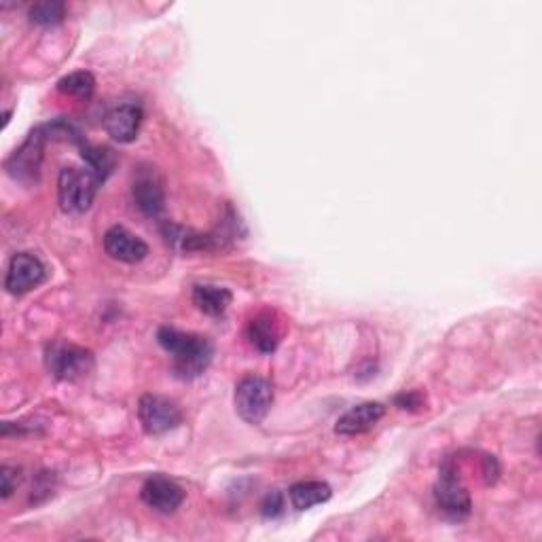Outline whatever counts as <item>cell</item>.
Instances as JSON below:
<instances>
[{"label":"cell","instance_id":"6da1fadb","mask_svg":"<svg viewBox=\"0 0 542 542\" xmlns=\"http://www.w3.org/2000/svg\"><path fill=\"white\" fill-rule=\"evenodd\" d=\"M159 346L172 354L174 375L178 379L200 377L212 363L214 348L206 337L178 331L172 327H161L157 331Z\"/></svg>","mask_w":542,"mask_h":542},{"label":"cell","instance_id":"7a4b0ae2","mask_svg":"<svg viewBox=\"0 0 542 542\" xmlns=\"http://www.w3.org/2000/svg\"><path fill=\"white\" fill-rule=\"evenodd\" d=\"M102 185V180L85 168H62L58 178V197L60 206L68 214H83L92 208L96 193Z\"/></svg>","mask_w":542,"mask_h":542},{"label":"cell","instance_id":"3957f363","mask_svg":"<svg viewBox=\"0 0 542 542\" xmlns=\"http://www.w3.org/2000/svg\"><path fill=\"white\" fill-rule=\"evenodd\" d=\"M435 500L439 511L454 521L466 519L473 511L471 494H468L466 485L460 479L458 468L451 458L445 460V464L441 466L439 481L435 485Z\"/></svg>","mask_w":542,"mask_h":542},{"label":"cell","instance_id":"277c9868","mask_svg":"<svg viewBox=\"0 0 542 542\" xmlns=\"http://www.w3.org/2000/svg\"><path fill=\"white\" fill-rule=\"evenodd\" d=\"M236 411L240 418L252 426H259L274 405V386L265 377L248 375L236 386Z\"/></svg>","mask_w":542,"mask_h":542},{"label":"cell","instance_id":"5b68a950","mask_svg":"<svg viewBox=\"0 0 542 542\" xmlns=\"http://www.w3.org/2000/svg\"><path fill=\"white\" fill-rule=\"evenodd\" d=\"M45 365L53 377L75 382L94 369V354L68 341H53L45 352Z\"/></svg>","mask_w":542,"mask_h":542},{"label":"cell","instance_id":"8992f818","mask_svg":"<svg viewBox=\"0 0 542 542\" xmlns=\"http://www.w3.org/2000/svg\"><path fill=\"white\" fill-rule=\"evenodd\" d=\"M45 142H49L45 128L39 125L34 128L20 149H15L9 159L5 161L7 174L17 180V183L32 185L41 176V164H43V149Z\"/></svg>","mask_w":542,"mask_h":542},{"label":"cell","instance_id":"52a82bcc","mask_svg":"<svg viewBox=\"0 0 542 542\" xmlns=\"http://www.w3.org/2000/svg\"><path fill=\"white\" fill-rule=\"evenodd\" d=\"M138 420L147 435L159 437L178 428L180 422H183V413H180L178 405L166 399V396L144 394L138 403Z\"/></svg>","mask_w":542,"mask_h":542},{"label":"cell","instance_id":"ba28073f","mask_svg":"<svg viewBox=\"0 0 542 542\" xmlns=\"http://www.w3.org/2000/svg\"><path fill=\"white\" fill-rule=\"evenodd\" d=\"M45 278L47 271L39 257L30 255V252H17L9 261L5 288L11 295H26L34 291V288H39Z\"/></svg>","mask_w":542,"mask_h":542},{"label":"cell","instance_id":"9c48e42d","mask_svg":"<svg viewBox=\"0 0 542 542\" xmlns=\"http://www.w3.org/2000/svg\"><path fill=\"white\" fill-rule=\"evenodd\" d=\"M132 197L138 210L147 216H157L161 210H164L166 191H164V180H161L157 168L149 164L138 166V170L134 172Z\"/></svg>","mask_w":542,"mask_h":542},{"label":"cell","instance_id":"30bf717a","mask_svg":"<svg viewBox=\"0 0 542 542\" xmlns=\"http://www.w3.org/2000/svg\"><path fill=\"white\" fill-rule=\"evenodd\" d=\"M142 502L151 507L157 513L164 515H172L180 509V504L185 502V490L180 487L176 481L168 479V477H149L142 485Z\"/></svg>","mask_w":542,"mask_h":542},{"label":"cell","instance_id":"8fae6325","mask_svg":"<svg viewBox=\"0 0 542 542\" xmlns=\"http://www.w3.org/2000/svg\"><path fill=\"white\" fill-rule=\"evenodd\" d=\"M142 119H144V113L140 104L121 102L104 115V130L113 140L121 144H130L138 138Z\"/></svg>","mask_w":542,"mask_h":542},{"label":"cell","instance_id":"7c38bea8","mask_svg":"<svg viewBox=\"0 0 542 542\" xmlns=\"http://www.w3.org/2000/svg\"><path fill=\"white\" fill-rule=\"evenodd\" d=\"M104 250L121 263H140L149 257V246L130 229L115 225L104 233Z\"/></svg>","mask_w":542,"mask_h":542},{"label":"cell","instance_id":"4fadbf2b","mask_svg":"<svg viewBox=\"0 0 542 542\" xmlns=\"http://www.w3.org/2000/svg\"><path fill=\"white\" fill-rule=\"evenodd\" d=\"M386 407L382 403H360L341 415L335 424V432L341 437H356L365 435L375 424L384 418Z\"/></svg>","mask_w":542,"mask_h":542},{"label":"cell","instance_id":"5bb4252c","mask_svg":"<svg viewBox=\"0 0 542 542\" xmlns=\"http://www.w3.org/2000/svg\"><path fill=\"white\" fill-rule=\"evenodd\" d=\"M248 339L263 354H271L282 341V327L274 314H261L248 324Z\"/></svg>","mask_w":542,"mask_h":542},{"label":"cell","instance_id":"9a60e30c","mask_svg":"<svg viewBox=\"0 0 542 542\" xmlns=\"http://www.w3.org/2000/svg\"><path fill=\"white\" fill-rule=\"evenodd\" d=\"M233 301V295L225 286H214V284H197L193 286V303L197 310L204 312L206 316L219 318L223 316Z\"/></svg>","mask_w":542,"mask_h":542},{"label":"cell","instance_id":"2e32d148","mask_svg":"<svg viewBox=\"0 0 542 542\" xmlns=\"http://www.w3.org/2000/svg\"><path fill=\"white\" fill-rule=\"evenodd\" d=\"M333 490L324 481H301L291 487V502L297 511H307L316 507V504L327 502L331 498Z\"/></svg>","mask_w":542,"mask_h":542},{"label":"cell","instance_id":"e0dca14e","mask_svg":"<svg viewBox=\"0 0 542 542\" xmlns=\"http://www.w3.org/2000/svg\"><path fill=\"white\" fill-rule=\"evenodd\" d=\"M79 151H81V157L85 159V166L92 170L102 180V183L113 174V170L117 166V155L113 149L94 147V144H89L85 140L79 147Z\"/></svg>","mask_w":542,"mask_h":542},{"label":"cell","instance_id":"ac0fdd59","mask_svg":"<svg viewBox=\"0 0 542 542\" xmlns=\"http://www.w3.org/2000/svg\"><path fill=\"white\" fill-rule=\"evenodd\" d=\"M58 92L64 96L79 98V100H89L96 92V79L92 72H87V70L72 72V75L58 81Z\"/></svg>","mask_w":542,"mask_h":542},{"label":"cell","instance_id":"d6986e66","mask_svg":"<svg viewBox=\"0 0 542 542\" xmlns=\"http://www.w3.org/2000/svg\"><path fill=\"white\" fill-rule=\"evenodd\" d=\"M30 22L39 26H56L64 22L66 17V5L60 0H41L30 7Z\"/></svg>","mask_w":542,"mask_h":542},{"label":"cell","instance_id":"ffe728a7","mask_svg":"<svg viewBox=\"0 0 542 542\" xmlns=\"http://www.w3.org/2000/svg\"><path fill=\"white\" fill-rule=\"evenodd\" d=\"M282 511H284V498H282V494H280V492H271V494H267L265 500H263V504H261V513H263V517H271V519H274V517L282 515Z\"/></svg>","mask_w":542,"mask_h":542},{"label":"cell","instance_id":"44dd1931","mask_svg":"<svg viewBox=\"0 0 542 542\" xmlns=\"http://www.w3.org/2000/svg\"><path fill=\"white\" fill-rule=\"evenodd\" d=\"M17 475H20L17 473V468H11V466L0 468V481H3V485H0V492H3L5 500L15 492L17 483H20V477Z\"/></svg>","mask_w":542,"mask_h":542},{"label":"cell","instance_id":"7402d4cb","mask_svg":"<svg viewBox=\"0 0 542 542\" xmlns=\"http://www.w3.org/2000/svg\"><path fill=\"white\" fill-rule=\"evenodd\" d=\"M394 403L399 405L401 409L415 411V409H420V407L424 405V399H422V394H420V392H405V394H399V396H396Z\"/></svg>","mask_w":542,"mask_h":542},{"label":"cell","instance_id":"603a6c76","mask_svg":"<svg viewBox=\"0 0 542 542\" xmlns=\"http://www.w3.org/2000/svg\"><path fill=\"white\" fill-rule=\"evenodd\" d=\"M483 475H485L487 483H494V481L498 479V475H500V466H498V462H496L494 456H485V458H483Z\"/></svg>","mask_w":542,"mask_h":542}]
</instances>
